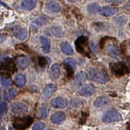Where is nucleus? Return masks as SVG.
I'll list each match as a JSON object with an SVG mask.
<instances>
[{"instance_id": "f257e3e1", "label": "nucleus", "mask_w": 130, "mask_h": 130, "mask_svg": "<svg viewBox=\"0 0 130 130\" xmlns=\"http://www.w3.org/2000/svg\"><path fill=\"white\" fill-rule=\"evenodd\" d=\"M90 78L94 82H96L98 83H106L109 81V76L107 73L104 70L98 68H92L90 70Z\"/></svg>"}, {"instance_id": "f03ea898", "label": "nucleus", "mask_w": 130, "mask_h": 130, "mask_svg": "<svg viewBox=\"0 0 130 130\" xmlns=\"http://www.w3.org/2000/svg\"><path fill=\"white\" fill-rule=\"evenodd\" d=\"M17 68H16V66L13 62V60L10 58H6L3 60V62L0 65V71L1 72L5 75V76H9L11 74L14 73Z\"/></svg>"}, {"instance_id": "7ed1b4c3", "label": "nucleus", "mask_w": 130, "mask_h": 130, "mask_svg": "<svg viewBox=\"0 0 130 130\" xmlns=\"http://www.w3.org/2000/svg\"><path fill=\"white\" fill-rule=\"evenodd\" d=\"M76 51L80 54L88 56V53H90V49L88 47V40L87 38L85 36H80L76 40Z\"/></svg>"}, {"instance_id": "20e7f679", "label": "nucleus", "mask_w": 130, "mask_h": 130, "mask_svg": "<svg viewBox=\"0 0 130 130\" xmlns=\"http://www.w3.org/2000/svg\"><path fill=\"white\" fill-rule=\"evenodd\" d=\"M120 120H121V114L116 109L107 110L103 114V116H102V121L107 123H113V122H117Z\"/></svg>"}, {"instance_id": "39448f33", "label": "nucleus", "mask_w": 130, "mask_h": 130, "mask_svg": "<svg viewBox=\"0 0 130 130\" xmlns=\"http://www.w3.org/2000/svg\"><path fill=\"white\" fill-rule=\"evenodd\" d=\"M110 66H111V70L112 73L117 76H122L128 72V67L123 62L112 63Z\"/></svg>"}, {"instance_id": "423d86ee", "label": "nucleus", "mask_w": 130, "mask_h": 130, "mask_svg": "<svg viewBox=\"0 0 130 130\" xmlns=\"http://www.w3.org/2000/svg\"><path fill=\"white\" fill-rule=\"evenodd\" d=\"M33 123V118L30 117H25L22 118H18L13 122V126L18 130H25L31 125Z\"/></svg>"}, {"instance_id": "0eeeda50", "label": "nucleus", "mask_w": 130, "mask_h": 130, "mask_svg": "<svg viewBox=\"0 0 130 130\" xmlns=\"http://www.w3.org/2000/svg\"><path fill=\"white\" fill-rule=\"evenodd\" d=\"M29 107L25 103H23V102H15L12 105V107H11V111H12L14 114L17 115H20V114H24V113H26L28 112Z\"/></svg>"}, {"instance_id": "6e6552de", "label": "nucleus", "mask_w": 130, "mask_h": 130, "mask_svg": "<svg viewBox=\"0 0 130 130\" xmlns=\"http://www.w3.org/2000/svg\"><path fill=\"white\" fill-rule=\"evenodd\" d=\"M106 51L107 53L110 56H112L116 59H118L120 57V51L118 48V45H116L115 43H109L107 45L106 47Z\"/></svg>"}, {"instance_id": "1a4fd4ad", "label": "nucleus", "mask_w": 130, "mask_h": 130, "mask_svg": "<svg viewBox=\"0 0 130 130\" xmlns=\"http://www.w3.org/2000/svg\"><path fill=\"white\" fill-rule=\"evenodd\" d=\"M96 92V87L92 84L84 85L80 88L78 93L82 96H91Z\"/></svg>"}, {"instance_id": "9d476101", "label": "nucleus", "mask_w": 130, "mask_h": 130, "mask_svg": "<svg viewBox=\"0 0 130 130\" xmlns=\"http://www.w3.org/2000/svg\"><path fill=\"white\" fill-rule=\"evenodd\" d=\"M51 106L54 108H65L67 107L68 105V101L66 98H61V96H58V98H54L51 101Z\"/></svg>"}, {"instance_id": "9b49d317", "label": "nucleus", "mask_w": 130, "mask_h": 130, "mask_svg": "<svg viewBox=\"0 0 130 130\" xmlns=\"http://www.w3.org/2000/svg\"><path fill=\"white\" fill-rule=\"evenodd\" d=\"M57 89V87L55 84H48L43 90L42 92V99L43 100H47L53 95L54 92Z\"/></svg>"}, {"instance_id": "f8f14e48", "label": "nucleus", "mask_w": 130, "mask_h": 130, "mask_svg": "<svg viewBox=\"0 0 130 130\" xmlns=\"http://www.w3.org/2000/svg\"><path fill=\"white\" fill-rule=\"evenodd\" d=\"M65 66H66V71L67 73L69 74V76H72L73 74V71L74 70L76 69V61L75 60L72 58H66L65 60Z\"/></svg>"}, {"instance_id": "ddd939ff", "label": "nucleus", "mask_w": 130, "mask_h": 130, "mask_svg": "<svg viewBox=\"0 0 130 130\" xmlns=\"http://www.w3.org/2000/svg\"><path fill=\"white\" fill-rule=\"evenodd\" d=\"M66 115L64 112H57L51 116V121L54 124H60L66 120Z\"/></svg>"}, {"instance_id": "4468645a", "label": "nucleus", "mask_w": 130, "mask_h": 130, "mask_svg": "<svg viewBox=\"0 0 130 130\" xmlns=\"http://www.w3.org/2000/svg\"><path fill=\"white\" fill-rule=\"evenodd\" d=\"M37 0H22L21 8L24 10L31 11L36 7Z\"/></svg>"}, {"instance_id": "2eb2a0df", "label": "nucleus", "mask_w": 130, "mask_h": 130, "mask_svg": "<svg viewBox=\"0 0 130 130\" xmlns=\"http://www.w3.org/2000/svg\"><path fill=\"white\" fill-rule=\"evenodd\" d=\"M13 34H14L16 38L20 40H25L27 36H28V31H27V29L19 28L18 26H16L14 29H13Z\"/></svg>"}, {"instance_id": "dca6fc26", "label": "nucleus", "mask_w": 130, "mask_h": 130, "mask_svg": "<svg viewBox=\"0 0 130 130\" xmlns=\"http://www.w3.org/2000/svg\"><path fill=\"white\" fill-rule=\"evenodd\" d=\"M118 12V9L117 8H112V7H104L101 9V14L105 17H110V16L115 15L116 13Z\"/></svg>"}, {"instance_id": "f3484780", "label": "nucleus", "mask_w": 130, "mask_h": 130, "mask_svg": "<svg viewBox=\"0 0 130 130\" xmlns=\"http://www.w3.org/2000/svg\"><path fill=\"white\" fill-rule=\"evenodd\" d=\"M87 80V75L84 71H80V72L76 75V78H75L74 81V85L76 87H79V86H82L84 83V82H86Z\"/></svg>"}, {"instance_id": "a211bd4d", "label": "nucleus", "mask_w": 130, "mask_h": 130, "mask_svg": "<svg viewBox=\"0 0 130 130\" xmlns=\"http://www.w3.org/2000/svg\"><path fill=\"white\" fill-rule=\"evenodd\" d=\"M45 9L51 13H58L60 10V5L57 2L51 1L45 4Z\"/></svg>"}, {"instance_id": "6ab92c4d", "label": "nucleus", "mask_w": 130, "mask_h": 130, "mask_svg": "<svg viewBox=\"0 0 130 130\" xmlns=\"http://www.w3.org/2000/svg\"><path fill=\"white\" fill-rule=\"evenodd\" d=\"M60 50H61V51L63 52L64 54L67 55V56H71V55L74 54V51H73V48L72 46L71 45L70 43L66 42H62L60 44Z\"/></svg>"}, {"instance_id": "aec40b11", "label": "nucleus", "mask_w": 130, "mask_h": 130, "mask_svg": "<svg viewBox=\"0 0 130 130\" xmlns=\"http://www.w3.org/2000/svg\"><path fill=\"white\" fill-rule=\"evenodd\" d=\"M48 32L50 35H52L56 37H62L65 35L64 31L59 26H52L51 28H50L48 29Z\"/></svg>"}, {"instance_id": "412c9836", "label": "nucleus", "mask_w": 130, "mask_h": 130, "mask_svg": "<svg viewBox=\"0 0 130 130\" xmlns=\"http://www.w3.org/2000/svg\"><path fill=\"white\" fill-rule=\"evenodd\" d=\"M41 45H42V50L45 53H49L51 51V41L47 37L41 36L40 38Z\"/></svg>"}, {"instance_id": "4be33fe9", "label": "nucleus", "mask_w": 130, "mask_h": 130, "mask_svg": "<svg viewBox=\"0 0 130 130\" xmlns=\"http://www.w3.org/2000/svg\"><path fill=\"white\" fill-rule=\"evenodd\" d=\"M50 74L54 79H57L60 74V66L58 63H56L50 69Z\"/></svg>"}, {"instance_id": "5701e85b", "label": "nucleus", "mask_w": 130, "mask_h": 130, "mask_svg": "<svg viewBox=\"0 0 130 130\" xmlns=\"http://www.w3.org/2000/svg\"><path fill=\"white\" fill-rule=\"evenodd\" d=\"M101 6L96 3H91L87 5V11L88 13H92V14H95V13H100L101 11Z\"/></svg>"}, {"instance_id": "b1692460", "label": "nucleus", "mask_w": 130, "mask_h": 130, "mask_svg": "<svg viewBox=\"0 0 130 130\" xmlns=\"http://www.w3.org/2000/svg\"><path fill=\"white\" fill-rule=\"evenodd\" d=\"M109 99L106 96H98V98L94 101V106L96 107H102L105 105L108 104Z\"/></svg>"}, {"instance_id": "393cba45", "label": "nucleus", "mask_w": 130, "mask_h": 130, "mask_svg": "<svg viewBox=\"0 0 130 130\" xmlns=\"http://www.w3.org/2000/svg\"><path fill=\"white\" fill-rule=\"evenodd\" d=\"M30 64V59L29 57H20L18 59V65L20 69H25L27 68Z\"/></svg>"}, {"instance_id": "a878e982", "label": "nucleus", "mask_w": 130, "mask_h": 130, "mask_svg": "<svg viewBox=\"0 0 130 130\" xmlns=\"http://www.w3.org/2000/svg\"><path fill=\"white\" fill-rule=\"evenodd\" d=\"M14 82L18 87H24L26 83V78L23 74H17L14 77Z\"/></svg>"}, {"instance_id": "bb28decb", "label": "nucleus", "mask_w": 130, "mask_h": 130, "mask_svg": "<svg viewBox=\"0 0 130 130\" xmlns=\"http://www.w3.org/2000/svg\"><path fill=\"white\" fill-rule=\"evenodd\" d=\"M0 82H1V84L4 87H9L12 84V80H11V78L9 76H5V75H1V76H0Z\"/></svg>"}, {"instance_id": "cd10ccee", "label": "nucleus", "mask_w": 130, "mask_h": 130, "mask_svg": "<svg viewBox=\"0 0 130 130\" xmlns=\"http://www.w3.org/2000/svg\"><path fill=\"white\" fill-rule=\"evenodd\" d=\"M47 21H48V18L46 17V16H40L39 18H37L33 22V24L35 26H38V27H40L42 26L43 24H45L47 23Z\"/></svg>"}, {"instance_id": "c85d7f7f", "label": "nucleus", "mask_w": 130, "mask_h": 130, "mask_svg": "<svg viewBox=\"0 0 130 130\" xmlns=\"http://www.w3.org/2000/svg\"><path fill=\"white\" fill-rule=\"evenodd\" d=\"M48 113H49V110L45 104L42 105L40 107V109H39V116H40V118H46L47 116H48Z\"/></svg>"}, {"instance_id": "c756f323", "label": "nucleus", "mask_w": 130, "mask_h": 130, "mask_svg": "<svg viewBox=\"0 0 130 130\" xmlns=\"http://www.w3.org/2000/svg\"><path fill=\"white\" fill-rule=\"evenodd\" d=\"M18 91L14 89V88H11V89L8 90L6 92H5V98L8 99V100H11L13 99L14 96L17 95Z\"/></svg>"}, {"instance_id": "7c9ffc66", "label": "nucleus", "mask_w": 130, "mask_h": 130, "mask_svg": "<svg viewBox=\"0 0 130 130\" xmlns=\"http://www.w3.org/2000/svg\"><path fill=\"white\" fill-rule=\"evenodd\" d=\"M45 128V124L42 122H37L36 123L34 124L32 130H44Z\"/></svg>"}, {"instance_id": "2f4dec72", "label": "nucleus", "mask_w": 130, "mask_h": 130, "mask_svg": "<svg viewBox=\"0 0 130 130\" xmlns=\"http://www.w3.org/2000/svg\"><path fill=\"white\" fill-rule=\"evenodd\" d=\"M8 109V104L5 102H0V116Z\"/></svg>"}, {"instance_id": "473e14b6", "label": "nucleus", "mask_w": 130, "mask_h": 130, "mask_svg": "<svg viewBox=\"0 0 130 130\" xmlns=\"http://www.w3.org/2000/svg\"><path fill=\"white\" fill-rule=\"evenodd\" d=\"M38 62H39V65H40L41 67H45L46 65L48 64V61H47L46 58L45 57H39V60H38Z\"/></svg>"}, {"instance_id": "72a5a7b5", "label": "nucleus", "mask_w": 130, "mask_h": 130, "mask_svg": "<svg viewBox=\"0 0 130 130\" xmlns=\"http://www.w3.org/2000/svg\"><path fill=\"white\" fill-rule=\"evenodd\" d=\"M7 38V35H4V34H0V44L3 43L4 41H5Z\"/></svg>"}, {"instance_id": "f704fd0d", "label": "nucleus", "mask_w": 130, "mask_h": 130, "mask_svg": "<svg viewBox=\"0 0 130 130\" xmlns=\"http://www.w3.org/2000/svg\"><path fill=\"white\" fill-rule=\"evenodd\" d=\"M124 0H107V2L109 3H114V4H121Z\"/></svg>"}, {"instance_id": "c9c22d12", "label": "nucleus", "mask_w": 130, "mask_h": 130, "mask_svg": "<svg viewBox=\"0 0 130 130\" xmlns=\"http://www.w3.org/2000/svg\"><path fill=\"white\" fill-rule=\"evenodd\" d=\"M124 9H125L126 10H128V11H130V1L128 2L125 5H124Z\"/></svg>"}, {"instance_id": "e433bc0d", "label": "nucleus", "mask_w": 130, "mask_h": 130, "mask_svg": "<svg viewBox=\"0 0 130 130\" xmlns=\"http://www.w3.org/2000/svg\"><path fill=\"white\" fill-rule=\"evenodd\" d=\"M126 130H130V122L128 123V125H127V128Z\"/></svg>"}, {"instance_id": "4c0bfd02", "label": "nucleus", "mask_w": 130, "mask_h": 130, "mask_svg": "<svg viewBox=\"0 0 130 130\" xmlns=\"http://www.w3.org/2000/svg\"><path fill=\"white\" fill-rule=\"evenodd\" d=\"M69 2H71V3H74V2H76V1H78V0H68Z\"/></svg>"}, {"instance_id": "58836bf2", "label": "nucleus", "mask_w": 130, "mask_h": 130, "mask_svg": "<svg viewBox=\"0 0 130 130\" xmlns=\"http://www.w3.org/2000/svg\"><path fill=\"white\" fill-rule=\"evenodd\" d=\"M128 48H129V51H130V43L128 44Z\"/></svg>"}, {"instance_id": "ea45409f", "label": "nucleus", "mask_w": 130, "mask_h": 130, "mask_svg": "<svg viewBox=\"0 0 130 130\" xmlns=\"http://www.w3.org/2000/svg\"><path fill=\"white\" fill-rule=\"evenodd\" d=\"M0 98H1V93H0Z\"/></svg>"}, {"instance_id": "a19ab883", "label": "nucleus", "mask_w": 130, "mask_h": 130, "mask_svg": "<svg viewBox=\"0 0 130 130\" xmlns=\"http://www.w3.org/2000/svg\"><path fill=\"white\" fill-rule=\"evenodd\" d=\"M129 29H130V24H129Z\"/></svg>"}, {"instance_id": "79ce46f5", "label": "nucleus", "mask_w": 130, "mask_h": 130, "mask_svg": "<svg viewBox=\"0 0 130 130\" xmlns=\"http://www.w3.org/2000/svg\"><path fill=\"white\" fill-rule=\"evenodd\" d=\"M48 130H53V129H48Z\"/></svg>"}]
</instances>
